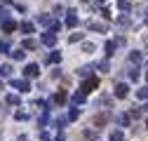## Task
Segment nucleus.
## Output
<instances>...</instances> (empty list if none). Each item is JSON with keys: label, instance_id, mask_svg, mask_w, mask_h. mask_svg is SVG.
<instances>
[{"label": "nucleus", "instance_id": "obj_1", "mask_svg": "<svg viewBox=\"0 0 148 141\" xmlns=\"http://www.w3.org/2000/svg\"><path fill=\"white\" fill-rule=\"evenodd\" d=\"M97 85H99V80H97V78H89V80H87V82L82 85V92H92V90H94Z\"/></svg>", "mask_w": 148, "mask_h": 141}, {"label": "nucleus", "instance_id": "obj_2", "mask_svg": "<svg viewBox=\"0 0 148 141\" xmlns=\"http://www.w3.org/2000/svg\"><path fill=\"white\" fill-rule=\"evenodd\" d=\"M115 94L118 97H127V85H118L115 87Z\"/></svg>", "mask_w": 148, "mask_h": 141}, {"label": "nucleus", "instance_id": "obj_3", "mask_svg": "<svg viewBox=\"0 0 148 141\" xmlns=\"http://www.w3.org/2000/svg\"><path fill=\"white\" fill-rule=\"evenodd\" d=\"M26 75H38V66H35V64H31V66L26 68Z\"/></svg>", "mask_w": 148, "mask_h": 141}, {"label": "nucleus", "instance_id": "obj_4", "mask_svg": "<svg viewBox=\"0 0 148 141\" xmlns=\"http://www.w3.org/2000/svg\"><path fill=\"white\" fill-rule=\"evenodd\" d=\"M110 141H122V132H113L110 134Z\"/></svg>", "mask_w": 148, "mask_h": 141}, {"label": "nucleus", "instance_id": "obj_5", "mask_svg": "<svg viewBox=\"0 0 148 141\" xmlns=\"http://www.w3.org/2000/svg\"><path fill=\"white\" fill-rule=\"evenodd\" d=\"M139 97H141V99H148V90H146V87H143V90L139 92Z\"/></svg>", "mask_w": 148, "mask_h": 141}]
</instances>
